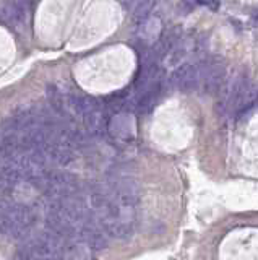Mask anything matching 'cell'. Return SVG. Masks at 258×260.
Listing matches in <instances>:
<instances>
[{
    "label": "cell",
    "mask_w": 258,
    "mask_h": 260,
    "mask_svg": "<svg viewBox=\"0 0 258 260\" xmlns=\"http://www.w3.org/2000/svg\"><path fill=\"white\" fill-rule=\"evenodd\" d=\"M46 93H47L50 108H52L55 113L63 115L67 113V99L62 96L61 90H59L55 85H47L46 86Z\"/></svg>",
    "instance_id": "8"
},
{
    "label": "cell",
    "mask_w": 258,
    "mask_h": 260,
    "mask_svg": "<svg viewBox=\"0 0 258 260\" xmlns=\"http://www.w3.org/2000/svg\"><path fill=\"white\" fill-rule=\"evenodd\" d=\"M156 5V0H137L135 7L132 10V18L135 23H143L145 20H148L151 10Z\"/></svg>",
    "instance_id": "9"
},
{
    "label": "cell",
    "mask_w": 258,
    "mask_h": 260,
    "mask_svg": "<svg viewBox=\"0 0 258 260\" xmlns=\"http://www.w3.org/2000/svg\"><path fill=\"white\" fill-rule=\"evenodd\" d=\"M159 31H161L159 18H151V20H145V21H143L140 36L145 41H154L156 38H158Z\"/></svg>",
    "instance_id": "10"
},
{
    "label": "cell",
    "mask_w": 258,
    "mask_h": 260,
    "mask_svg": "<svg viewBox=\"0 0 258 260\" xmlns=\"http://www.w3.org/2000/svg\"><path fill=\"white\" fill-rule=\"evenodd\" d=\"M198 67H200V85L205 93L213 95L223 88L228 73V62L223 57L206 59Z\"/></svg>",
    "instance_id": "1"
},
{
    "label": "cell",
    "mask_w": 258,
    "mask_h": 260,
    "mask_svg": "<svg viewBox=\"0 0 258 260\" xmlns=\"http://www.w3.org/2000/svg\"><path fill=\"white\" fill-rule=\"evenodd\" d=\"M119 200L123 207H135L140 200V194H138V185L132 180H127L119 189Z\"/></svg>",
    "instance_id": "4"
},
{
    "label": "cell",
    "mask_w": 258,
    "mask_h": 260,
    "mask_svg": "<svg viewBox=\"0 0 258 260\" xmlns=\"http://www.w3.org/2000/svg\"><path fill=\"white\" fill-rule=\"evenodd\" d=\"M103 226L106 233L117 239H128L133 234V226L130 223L119 221L116 218H103Z\"/></svg>",
    "instance_id": "2"
},
{
    "label": "cell",
    "mask_w": 258,
    "mask_h": 260,
    "mask_svg": "<svg viewBox=\"0 0 258 260\" xmlns=\"http://www.w3.org/2000/svg\"><path fill=\"white\" fill-rule=\"evenodd\" d=\"M86 241H88V245L93 250H103L109 245L107 238H106L103 233H99V231H91Z\"/></svg>",
    "instance_id": "12"
},
{
    "label": "cell",
    "mask_w": 258,
    "mask_h": 260,
    "mask_svg": "<svg viewBox=\"0 0 258 260\" xmlns=\"http://www.w3.org/2000/svg\"><path fill=\"white\" fill-rule=\"evenodd\" d=\"M2 16L8 23H12V25H18V23L25 21L26 16L25 5H23L20 0H8L2 7Z\"/></svg>",
    "instance_id": "3"
},
{
    "label": "cell",
    "mask_w": 258,
    "mask_h": 260,
    "mask_svg": "<svg viewBox=\"0 0 258 260\" xmlns=\"http://www.w3.org/2000/svg\"><path fill=\"white\" fill-rule=\"evenodd\" d=\"M83 119H85V127L91 135L101 133L104 130L106 119H104V113L101 109H94V111H91V113L85 114Z\"/></svg>",
    "instance_id": "6"
},
{
    "label": "cell",
    "mask_w": 258,
    "mask_h": 260,
    "mask_svg": "<svg viewBox=\"0 0 258 260\" xmlns=\"http://www.w3.org/2000/svg\"><path fill=\"white\" fill-rule=\"evenodd\" d=\"M257 103H258V86L250 85L247 88V91L242 95L241 101H239L237 109H236V113H234L236 117H242V115L245 114L248 109H252Z\"/></svg>",
    "instance_id": "5"
},
{
    "label": "cell",
    "mask_w": 258,
    "mask_h": 260,
    "mask_svg": "<svg viewBox=\"0 0 258 260\" xmlns=\"http://www.w3.org/2000/svg\"><path fill=\"white\" fill-rule=\"evenodd\" d=\"M253 23H255V25H258V10L253 13Z\"/></svg>",
    "instance_id": "14"
},
{
    "label": "cell",
    "mask_w": 258,
    "mask_h": 260,
    "mask_svg": "<svg viewBox=\"0 0 258 260\" xmlns=\"http://www.w3.org/2000/svg\"><path fill=\"white\" fill-rule=\"evenodd\" d=\"M34 260H46V259H34Z\"/></svg>",
    "instance_id": "15"
},
{
    "label": "cell",
    "mask_w": 258,
    "mask_h": 260,
    "mask_svg": "<svg viewBox=\"0 0 258 260\" xmlns=\"http://www.w3.org/2000/svg\"><path fill=\"white\" fill-rule=\"evenodd\" d=\"M110 129H112L114 135H116L117 138H122V140H125V138H130L132 133H133L132 120L125 114L116 115V117H114V120H112V125H110Z\"/></svg>",
    "instance_id": "7"
},
{
    "label": "cell",
    "mask_w": 258,
    "mask_h": 260,
    "mask_svg": "<svg viewBox=\"0 0 258 260\" xmlns=\"http://www.w3.org/2000/svg\"><path fill=\"white\" fill-rule=\"evenodd\" d=\"M90 203H91V207H93L94 210H103V208L107 207L110 202L107 200V197H106L103 192H94V194H91Z\"/></svg>",
    "instance_id": "13"
},
{
    "label": "cell",
    "mask_w": 258,
    "mask_h": 260,
    "mask_svg": "<svg viewBox=\"0 0 258 260\" xmlns=\"http://www.w3.org/2000/svg\"><path fill=\"white\" fill-rule=\"evenodd\" d=\"M187 44L179 41V43L170 49V54H169V59H167V65L169 67H177L179 64L182 62V59L187 55Z\"/></svg>",
    "instance_id": "11"
}]
</instances>
